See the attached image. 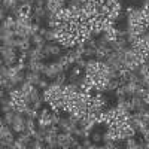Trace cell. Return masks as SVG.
<instances>
[{
	"label": "cell",
	"mask_w": 149,
	"mask_h": 149,
	"mask_svg": "<svg viewBox=\"0 0 149 149\" xmlns=\"http://www.w3.org/2000/svg\"><path fill=\"white\" fill-rule=\"evenodd\" d=\"M74 64H76L78 67H81V69H85V66H86V60L82 57V58H79L78 61H76V63H74Z\"/></svg>",
	"instance_id": "9a60e30c"
},
{
	"label": "cell",
	"mask_w": 149,
	"mask_h": 149,
	"mask_svg": "<svg viewBox=\"0 0 149 149\" xmlns=\"http://www.w3.org/2000/svg\"><path fill=\"white\" fill-rule=\"evenodd\" d=\"M15 109V103L10 100V98H6V97H2V112L6 113V112H10Z\"/></svg>",
	"instance_id": "5b68a950"
},
{
	"label": "cell",
	"mask_w": 149,
	"mask_h": 149,
	"mask_svg": "<svg viewBox=\"0 0 149 149\" xmlns=\"http://www.w3.org/2000/svg\"><path fill=\"white\" fill-rule=\"evenodd\" d=\"M26 121H27V116L24 112H15V116H14V124H12V130L14 133H22L26 131Z\"/></svg>",
	"instance_id": "6da1fadb"
},
{
	"label": "cell",
	"mask_w": 149,
	"mask_h": 149,
	"mask_svg": "<svg viewBox=\"0 0 149 149\" xmlns=\"http://www.w3.org/2000/svg\"><path fill=\"white\" fill-rule=\"evenodd\" d=\"M84 58L85 60L95 58V49L94 48H90V46H85V49H84Z\"/></svg>",
	"instance_id": "30bf717a"
},
{
	"label": "cell",
	"mask_w": 149,
	"mask_h": 149,
	"mask_svg": "<svg viewBox=\"0 0 149 149\" xmlns=\"http://www.w3.org/2000/svg\"><path fill=\"white\" fill-rule=\"evenodd\" d=\"M131 2H134V3H139V2H142V0H131Z\"/></svg>",
	"instance_id": "d6986e66"
},
{
	"label": "cell",
	"mask_w": 149,
	"mask_h": 149,
	"mask_svg": "<svg viewBox=\"0 0 149 149\" xmlns=\"http://www.w3.org/2000/svg\"><path fill=\"white\" fill-rule=\"evenodd\" d=\"M45 78H46V76H43V78L40 79V82L37 84V88H39V90H46L48 86H49V82H48Z\"/></svg>",
	"instance_id": "4fadbf2b"
},
{
	"label": "cell",
	"mask_w": 149,
	"mask_h": 149,
	"mask_svg": "<svg viewBox=\"0 0 149 149\" xmlns=\"http://www.w3.org/2000/svg\"><path fill=\"white\" fill-rule=\"evenodd\" d=\"M43 143H45V142H42V140L31 139V142L29 143V148H31V149H42V148H45Z\"/></svg>",
	"instance_id": "8fae6325"
},
{
	"label": "cell",
	"mask_w": 149,
	"mask_h": 149,
	"mask_svg": "<svg viewBox=\"0 0 149 149\" xmlns=\"http://www.w3.org/2000/svg\"><path fill=\"white\" fill-rule=\"evenodd\" d=\"M17 2H18L19 5H26V3H29V0H17Z\"/></svg>",
	"instance_id": "e0dca14e"
},
{
	"label": "cell",
	"mask_w": 149,
	"mask_h": 149,
	"mask_svg": "<svg viewBox=\"0 0 149 149\" xmlns=\"http://www.w3.org/2000/svg\"><path fill=\"white\" fill-rule=\"evenodd\" d=\"M26 66H27V70H31V72H36V73H42V74H43L45 67H46V64L43 63V61H34V60H27Z\"/></svg>",
	"instance_id": "7a4b0ae2"
},
{
	"label": "cell",
	"mask_w": 149,
	"mask_h": 149,
	"mask_svg": "<svg viewBox=\"0 0 149 149\" xmlns=\"http://www.w3.org/2000/svg\"><path fill=\"white\" fill-rule=\"evenodd\" d=\"M19 90H21L22 95L26 97V95H30V93L34 90V85H33V84H30L29 81H24V82L19 85Z\"/></svg>",
	"instance_id": "8992f818"
},
{
	"label": "cell",
	"mask_w": 149,
	"mask_h": 149,
	"mask_svg": "<svg viewBox=\"0 0 149 149\" xmlns=\"http://www.w3.org/2000/svg\"><path fill=\"white\" fill-rule=\"evenodd\" d=\"M15 3H18L17 0H2V6H3V8H6L8 10H9L12 6H14Z\"/></svg>",
	"instance_id": "7c38bea8"
},
{
	"label": "cell",
	"mask_w": 149,
	"mask_h": 149,
	"mask_svg": "<svg viewBox=\"0 0 149 149\" xmlns=\"http://www.w3.org/2000/svg\"><path fill=\"white\" fill-rule=\"evenodd\" d=\"M46 33H48V27H43V26H42V27L39 29V34H40V36H46Z\"/></svg>",
	"instance_id": "2e32d148"
},
{
	"label": "cell",
	"mask_w": 149,
	"mask_h": 149,
	"mask_svg": "<svg viewBox=\"0 0 149 149\" xmlns=\"http://www.w3.org/2000/svg\"><path fill=\"white\" fill-rule=\"evenodd\" d=\"M91 140L94 142V143H102L103 142V133L102 131H97V130H94L93 133H91Z\"/></svg>",
	"instance_id": "9c48e42d"
},
{
	"label": "cell",
	"mask_w": 149,
	"mask_h": 149,
	"mask_svg": "<svg viewBox=\"0 0 149 149\" xmlns=\"http://www.w3.org/2000/svg\"><path fill=\"white\" fill-rule=\"evenodd\" d=\"M143 100H145V103H146V104H149V93H148V95L143 98Z\"/></svg>",
	"instance_id": "ac0fdd59"
},
{
	"label": "cell",
	"mask_w": 149,
	"mask_h": 149,
	"mask_svg": "<svg viewBox=\"0 0 149 149\" xmlns=\"http://www.w3.org/2000/svg\"><path fill=\"white\" fill-rule=\"evenodd\" d=\"M43 103H45L43 98H40V100H37V102H34V103H33V109H34V110H40L42 106H43Z\"/></svg>",
	"instance_id": "5bb4252c"
},
{
	"label": "cell",
	"mask_w": 149,
	"mask_h": 149,
	"mask_svg": "<svg viewBox=\"0 0 149 149\" xmlns=\"http://www.w3.org/2000/svg\"><path fill=\"white\" fill-rule=\"evenodd\" d=\"M124 142H125V143H124V148H127V149H139V143H137V140L134 139V136H133V137L125 139Z\"/></svg>",
	"instance_id": "ba28073f"
},
{
	"label": "cell",
	"mask_w": 149,
	"mask_h": 149,
	"mask_svg": "<svg viewBox=\"0 0 149 149\" xmlns=\"http://www.w3.org/2000/svg\"><path fill=\"white\" fill-rule=\"evenodd\" d=\"M14 116H15V112L10 110V112H6L3 113V118H2V125H10L14 124Z\"/></svg>",
	"instance_id": "52a82bcc"
},
{
	"label": "cell",
	"mask_w": 149,
	"mask_h": 149,
	"mask_svg": "<svg viewBox=\"0 0 149 149\" xmlns=\"http://www.w3.org/2000/svg\"><path fill=\"white\" fill-rule=\"evenodd\" d=\"M14 37H17V36H15V31L12 29H6L3 26L0 27V39H2V42L8 40V39H14Z\"/></svg>",
	"instance_id": "277c9868"
},
{
	"label": "cell",
	"mask_w": 149,
	"mask_h": 149,
	"mask_svg": "<svg viewBox=\"0 0 149 149\" xmlns=\"http://www.w3.org/2000/svg\"><path fill=\"white\" fill-rule=\"evenodd\" d=\"M45 76L42 73H36V72H31V70H27L26 72V81H29L30 84H33L34 86H37V84L40 82V79Z\"/></svg>",
	"instance_id": "3957f363"
}]
</instances>
